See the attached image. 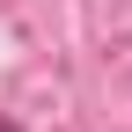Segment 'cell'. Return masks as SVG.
<instances>
[{"instance_id": "cell-1", "label": "cell", "mask_w": 132, "mask_h": 132, "mask_svg": "<svg viewBox=\"0 0 132 132\" xmlns=\"http://www.w3.org/2000/svg\"><path fill=\"white\" fill-rule=\"evenodd\" d=\"M0 132H15V125H7V118H0Z\"/></svg>"}]
</instances>
